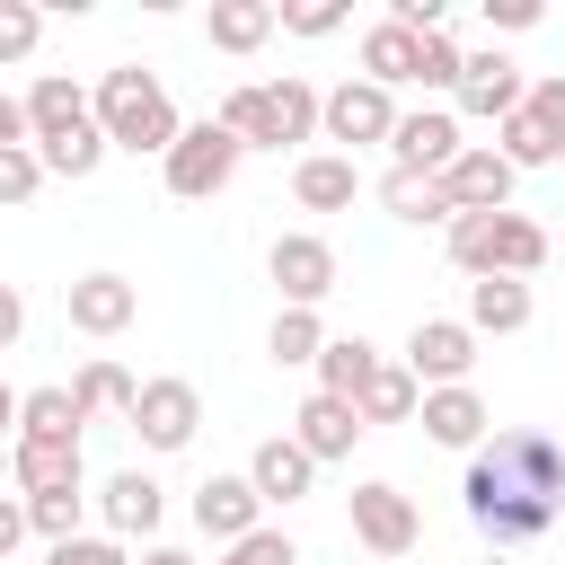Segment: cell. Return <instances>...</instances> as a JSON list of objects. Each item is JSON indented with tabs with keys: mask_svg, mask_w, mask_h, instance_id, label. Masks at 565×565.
Instances as JSON below:
<instances>
[{
	"mask_svg": "<svg viewBox=\"0 0 565 565\" xmlns=\"http://www.w3.org/2000/svg\"><path fill=\"white\" fill-rule=\"evenodd\" d=\"M79 424H88V415H79L71 388H26V397H18V433H26V441H79Z\"/></svg>",
	"mask_w": 565,
	"mask_h": 565,
	"instance_id": "27",
	"label": "cell"
},
{
	"mask_svg": "<svg viewBox=\"0 0 565 565\" xmlns=\"http://www.w3.org/2000/svg\"><path fill=\"white\" fill-rule=\"evenodd\" d=\"M9 477H18V494H62V486H79V441H9Z\"/></svg>",
	"mask_w": 565,
	"mask_h": 565,
	"instance_id": "22",
	"label": "cell"
},
{
	"mask_svg": "<svg viewBox=\"0 0 565 565\" xmlns=\"http://www.w3.org/2000/svg\"><path fill=\"white\" fill-rule=\"evenodd\" d=\"M274 26L282 35H335L344 26V0H291V9H274Z\"/></svg>",
	"mask_w": 565,
	"mask_h": 565,
	"instance_id": "37",
	"label": "cell"
},
{
	"mask_svg": "<svg viewBox=\"0 0 565 565\" xmlns=\"http://www.w3.org/2000/svg\"><path fill=\"white\" fill-rule=\"evenodd\" d=\"M521 115H530V124H547V132H565V71L530 79V88H521Z\"/></svg>",
	"mask_w": 565,
	"mask_h": 565,
	"instance_id": "38",
	"label": "cell"
},
{
	"mask_svg": "<svg viewBox=\"0 0 565 565\" xmlns=\"http://www.w3.org/2000/svg\"><path fill=\"white\" fill-rule=\"evenodd\" d=\"M291 441L327 468V459H353V441H362V415L344 406V397H309L300 415H291Z\"/></svg>",
	"mask_w": 565,
	"mask_h": 565,
	"instance_id": "20",
	"label": "cell"
},
{
	"mask_svg": "<svg viewBox=\"0 0 565 565\" xmlns=\"http://www.w3.org/2000/svg\"><path fill=\"white\" fill-rule=\"evenodd\" d=\"M18 503H26V530L62 547V539H79V512H88V486H62V494H18Z\"/></svg>",
	"mask_w": 565,
	"mask_h": 565,
	"instance_id": "32",
	"label": "cell"
},
{
	"mask_svg": "<svg viewBox=\"0 0 565 565\" xmlns=\"http://www.w3.org/2000/svg\"><path fill=\"white\" fill-rule=\"evenodd\" d=\"M88 115H97V132H106V150H132V159H141V150H150V159H168V141L185 132V124H177V106H168V88H159L150 71H132V62L97 79V97H88Z\"/></svg>",
	"mask_w": 565,
	"mask_h": 565,
	"instance_id": "3",
	"label": "cell"
},
{
	"mask_svg": "<svg viewBox=\"0 0 565 565\" xmlns=\"http://www.w3.org/2000/svg\"><path fill=\"white\" fill-rule=\"evenodd\" d=\"M362 79H371V88H406V79H415V35L380 18V26L362 35Z\"/></svg>",
	"mask_w": 565,
	"mask_h": 565,
	"instance_id": "28",
	"label": "cell"
},
{
	"mask_svg": "<svg viewBox=\"0 0 565 565\" xmlns=\"http://www.w3.org/2000/svg\"><path fill=\"white\" fill-rule=\"evenodd\" d=\"M247 486H256V503H300V494L318 486V459H309L291 433H274V441L247 450Z\"/></svg>",
	"mask_w": 565,
	"mask_h": 565,
	"instance_id": "17",
	"label": "cell"
},
{
	"mask_svg": "<svg viewBox=\"0 0 565 565\" xmlns=\"http://www.w3.org/2000/svg\"><path fill=\"white\" fill-rule=\"evenodd\" d=\"M380 371V344L371 335H327V353H318V397H362V380Z\"/></svg>",
	"mask_w": 565,
	"mask_h": 565,
	"instance_id": "25",
	"label": "cell"
},
{
	"mask_svg": "<svg viewBox=\"0 0 565 565\" xmlns=\"http://www.w3.org/2000/svg\"><path fill=\"white\" fill-rule=\"evenodd\" d=\"M441 194H450V212H512V168L494 150H459L441 168Z\"/></svg>",
	"mask_w": 565,
	"mask_h": 565,
	"instance_id": "18",
	"label": "cell"
},
{
	"mask_svg": "<svg viewBox=\"0 0 565 565\" xmlns=\"http://www.w3.org/2000/svg\"><path fill=\"white\" fill-rule=\"evenodd\" d=\"M97 115H88V88L79 79H62V71H44L35 88H26V141L35 150H53V141H79Z\"/></svg>",
	"mask_w": 565,
	"mask_h": 565,
	"instance_id": "13",
	"label": "cell"
},
{
	"mask_svg": "<svg viewBox=\"0 0 565 565\" xmlns=\"http://www.w3.org/2000/svg\"><path fill=\"white\" fill-rule=\"evenodd\" d=\"M318 132L344 141V159H353L362 141H388V132H397V97L371 88V79H335V88L318 97Z\"/></svg>",
	"mask_w": 565,
	"mask_h": 565,
	"instance_id": "6",
	"label": "cell"
},
{
	"mask_svg": "<svg viewBox=\"0 0 565 565\" xmlns=\"http://www.w3.org/2000/svg\"><path fill=\"white\" fill-rule=\"evenodd\" d=\"M530 309H539V300H530V282L486 274V282H468V318H459V327H468V335H521V327H530Z\"/></svg>",
	"mask_w": 565,
	"mask_h": 565,
	"instance_id": "21",
	"label": "cell"
},
{
	"mask_svg": "<svg viewBox=\"0 0 565 565\" xmlns=\"http://www.w3.org/2000/svg\"><path fill=\"white\" fill-rule=\"evenodd\" d=\"M141 565H194L185 547H141Z\"/></svg>",
	"mask_w": 565,
	"mask_h": 565,
	"instance_id": "45",
	"label": "cell"
},
{
	"mask_svg": "<svg viewBox=\"0 0 565 565\" xmlns=\"http://www.w3.org/2000/svg\"><path fill=\"white\" fill-rule=\"evenodd\" d=\"M415 424H424V441H441V450H477L494 415H486V397H477V388H424Z\"/></svg>",
	"mask_w": 565,
	"mask_h": 565,
	"instance_id": "19",
	"label": "cell"
},
{
	"mask_svg": "<svg viewBox=\"0 0 565 565\" xmlns=\"http://www.w3.org/2000/svg\"><path fill=\"white\" fill-rule=\"evenodd\" d=\"M486 26L521 35V26H539V0H486Z\"/></svg>",
	"mask_w": 565,
	"mask_h": 565,
	"instance_id": "41",
	"label": "cell"
},
{
	"mask_svg": "<svg viewBox=\"0 0 565 565\" xmlns=\"http://www.w3.org/2000/svg\"><path fill=\"white\" fill-rule=\"evenodd\" d=\"M35 185H44V159L35 150H0V212L35 203Z\"/></svg>",
	"mask_w": 565,
	"mask_h": 565,
	"instance_id": "36",
	"label": "cell"
},
{
	"mask_svg": "<svg viewBox=\"0 0 565 565\" xmlns=\"http://www.w3.org/2000/svg\"><path fill=\"white\" fill-rule=\"evenodd\" d=\"M132 388H141V380H132L124 362H106V353H97V362H79V380H71L79 415H132Z\"/></svg>",
	"mask_w": 565,
	"mask_h": 565,
	"instance_id": "29",
	"label": "cell"
},
{
	"mask_svg": "<svg viewBox=\"0 0 565 565\" xmlns=\"http://www.w3.org/2000/svg\"><path fill=\"white\" fill-rule=\"evenodd\" d=\"M9 424H18V388L0 380V433H9Z\"/></svg>",
	"mask_w": 565,
	"mask_h": 565,
	"instance_id": "46",
	"label": "cell"
},
{
	"mask_svg": "<svg viewBox=\"0 0 565 565\" xmlns=\"http://www.w3.org/2000/svg\"><path fill=\"white\" fill-rule=\"evenodd\" d=\"M18 539H26V503H9V494H0V556H9Z\"/></svg>",
	"mask_w": 565,
	"mask_h": 565,
	"instance_id": "44",
	"label": "cell"
},
{
	"mask_svg": "<svg viewBox=\"0 0 565 565\" xmlns=\"http://www.w3.org/2000/svg\"><path fill=\"white\" fill-rule=\"evenodd\" d=\"M388 150H397V168H406V177H441L468 141H459V115H450V106H415V115H397Z\"/></svg>",
	"mask_w": 565,
	"mask_h": 565,
	"instance_id": "11",
	"label": "cell"
},
{
	"mask_svg": "<svg viewBox=\"0 0 565 565\" xmlns=\"http://www.w3.org/2000/svg\"><path fill=\"white\" fill-rule=\"evenodd\" d=\"M203 35H212V53H256L274 35V0H212Z\"/></svg>",
	"mask_w": 565,
	"mask_h": 565,
	"instance_id": "26",
	"label": "cell"
},
{
	"mask_svg": "<svg viewBox=\"0 0 565 565\" xmlns=\"http://www.w3.org/2000/svg\"><path fill=\"white\" fill-rule=\"evenodd\" d=\"M486 150H494L512 177H521V168H556V132H547V124H530V115H503Z\"/></svg>",
	"mask_w": 565,
	"mask_h": 565,
	"instance_id": "30",
	"label": "cell"
},
{
	"mask_svg": "<svg viewBox=\"0 0 565 565\" xmlns=\"http://www.w3.org/2000/svg\"><path fill=\"white\" fill-rule=\"evenodd\" d=\"M459 503L477 521V539L494 547H530L565 521V441L547 433H494L468 450V477H459Z\"/></svg>",
	"mask_w": 565,
	"mask_h": 565,
	"instance_id": "1",
	"label": "cell"
},
{
	"mask_svg": "<svg viewBox=\"0 0 565 565\" xmlns=\"http://www.w3.org/2000/svg\"><path fill=\"white\" fill-rule=\"evenodd\" d=\"M194 530H203V539H221V547H238L247 530H265V503H256L247 468H238V477H203V486H194Z\"/></svg>",
	"mask_w": 565,
	"mask_h": 565,
	"instance_id": "14",
	"label": "cell"
},
{
	"mask_svg": "<svg viewBox=\"0 0 565 565\" xmlns=\"http://www.w3.org/2000/svg\"><path fill=\"white\" fill-rule=\"evenodd\" d=\"M265 353H274V362H318V353H327L318 309H282V318H274V335H265Z\"/></svg>",
	"mask_w": 565,
	"mask_h": 565,
	"instance_id": "33",
	"label": "cell"
},
{
	"mask_svg": "<svg viewBox=\"0 0 565 565\" xmlns=\"http://www.w3.org/2000/svg\"><path fill=\"white\" fill-rule=\"evenodd\" d=\"M238 141L221 132V124H185L177 141H168V159H159V177H168V194H185V203H212L230 177H238Z\"/></svg>",
	"mask_w": 565,
	"mask_h": 565,
	"instance_id": "5",
	"label": "cell"
},
{
	"mask_svg": "<svg viewBox=\"0 0 565 565\" xmlns=\"http://www.w3.org/2000/svg\"><path fill=\"white\" fill-rule=\"evenodd\" d=\"M380 203H388L397 221H441V230H450V194H441V177H406V168H388V177H380Z\"/></svg>",
	"mask_w": 565,
	"mask_h": 565,
	"instance_id": "31",
	"label": "cell"
},
{
	"mask_svg": "<svg viewBox=\"0 0 565 565\" xmlns=\"http://www.w3.org/2000/svg\"><path fill=\"white\" fill-rule=\"evenodd\" d=\"M291 194H300V212H344V203L362 194V177H353L344 150H309V159L291 168Z\"/></svg>",
	"mask_w": 565,
	"mask_h": 565,
	"instance_id": "23",
	"label": "cell"
},
{
	"mask_svg": "<svg viewBox=\"0 0 565 565\" xmlns=\"http://www.w3.org/2000/svg\"><path fill=\"white\" fill-rule=\"evenodd\" d=\"M521 88H530V79H521V62H512V53H468L450 97H459V115L503 124V115H521Z\"/></svg>",
	"mask_w": 565,
	"mask_h": 565,
	"instance_id": "10",
	"label": "cell"
},
{
	"mask_svg": "<svg viewBox=\"0 0 565 565\" xmlns=\"http://www.w3.org/2000/svg\"><path fill=\"white\" fill-rule=\"evenodd\" d=\"M415 406H424V388H415V371H406V362H380V371L362 380V397H353L362 433H371V424H415Z\"/></svg>",
	"mask_w": 565,
	"mask_h": 565,
	"instance_id": "24",
	"label": "cell"
},
{
	"mask_svg": "<svg viewBox=\"0 0 565 565\" xmlns=\"http://www.w3.org/2000/svg\"><path fill=\"white\" fill-rule=\"evenodd\" d=\"M238 150H282V141H318V88L309 79H247L221 97L212 115Z\"/></svg>",
	"mask_w": 565,
	"mask_h": 565,
	"instance_id": "4",
	"label": "cell"
},
{
	"mask_svg": "<svg viewBox=\"0 0 565 565\" xmlns=\"http://www.w3.org/2000/svg\"><path fill=\"white\" fill-rule=\"evenodd\" d=\"M556 159H565V132H556Z\"/></svg>",
	"mask_w": 565,
	"mask_h": 565,
	"instance_id": "47",
	"label": "cell"
},
{
	"mask_svg": "<svg viewBox=\"0 0 565 565\" xmlns=\"http://www.w3.org/2000/svg\"><path fill=\"white\" fill-rule=\"evenodd\" d=\"M44 44V9L35 0H0V62H26Z\"/></svg>",
	"mask_w": 565,
	"mask_h": 565,
	"instance_id": "35",
	"label": "cell"
},
{
	"mask_svg": "<svg viewBox=\"0 0 565 565\" xmlns=\"http://www.w3.org/2000/svg\"><path fill=\"white\" fill-rule=\"evenodd\" d=\"M18 335H26V291H18V282H0V353H9Z\"/></svg>",
	"mask_w": 565,
	"mask_h": 565,
	"instance_id": "43",
	"label": "cell"
},
{
	"mask_svg": "<svg viewBox=\"0 0 565 565\" xmlns=\"http://www.w3.org/2000/svg\"><path fill=\"white\" fill-rule=\"evenodd\" d=\"M0 150H35L26 141V97H9V88H0Z\"/></svg>",
	"mask_w": 565,
	"mask_h": 565,
	"instance_id": "42",
	"label": "cell"
},
{
	"mask_svg": "<svg viewBox=\"0 0 565 565\" xmlns=\"http://www.w3.org/2000/svg\"><path fill=\"white\" fill-rule=\"evenodd\" d=\"M406 371H415V388H468V371H477V335H468L459 318H415V335H406Z\"/></svg>",
	"mask_w": 565,
	"mask_h": 565,
	"instance_id": "9",
	"label": "cell"
},
{
	"mask_svg": "<svg viewBox=\"0 0 565 565\" xmlns=\"http://www.w3.org/2000/svg\"><path fill=\"white\" fill-rule=\"evenodd\" d=\"M459 35L450 26H433V35H415V88H459Z\"/></svg>",
	"mask_w": 565,
	"mask_h": 565,
	"instance_id": "34",
	"label": "cell"
},
{
	"mask_svg": "<svg viewBox=\"0 0 565 565\" xmlns=\"http://www.w3.org/2000/svg\"><path fill=\"white\" fill-rule=\"evenodd\" d=\"M44 565H132V556H124V539H62Z\"/></svg>",
	"mask_w": 565,
	"mask_h": 565,
	"instance_id": "40",
	"label": "cell"
},
{
	"mask_svg": "<svg viewBox=\"0 0 565 565\" xmlns=\"http://www.w3.org/2000/svg\"><path fill=\"white\" fill-rule=\"evenodd\" d=\"M441 247H450V265L459 274H503V282H530L539 265H547V230L530 221V212H450V230H441Z\"/></svg>",
	"mask_w": 565,
	"mask_h": 565,
	"instance_id": "2",
	"label": "cell"
},
{
	"mask_svg": "<svg viewBox=\"0 0 565 565\" xmlns=\"http://www.w3.org/2000/svg\"><path fill=\"white\" fill-rule=\"evenodd\" d=\"M221 565H300V547H291L282 530H247V539H238Z\"/></svg>",
	"mask_w": 565,
	"mask_h": 565,
	"instance_id": "39",
	"label": "cell"
},
{
	"mask_svg": "<svg viewBox=\"0 0 565 565\" xmlns=\"http://www.w3.org/2000/svg\"><path fill=\"white\" fill-rule=\"evenodd\" d=\"M265 274H274L282 309H318V300L335 291V247H327L318 230H282V238L265 247Z\"/></svg>",
	"mask_w": 565,
	"mask_h": 565,
	"instance_id": "7",
	"label": "cell"
},
{
	"mask_svg": "<svg viewBox=\"0 0 565 565\" xmlns=\"http://www.w3.org/2000/svg\"><path fill=\"white\" fill-rule=\"evenodd\" d=\"M0 468H9V441H0Z\"/></svg>",
	"mask_w": 565,
	"mask_h": 565,
	"instance_id": "48",
	"label": "cell"
},
{
	"mask_svg": "<svg viewBox=\"0 0 565 565\" xmlns=\"http://www.w3.org/2000/svg\"><path fill=\"white\" fill-rule=\"evenodd\" d=\"M159 512H168V494H159L150 468H124V477L97 486V521H106V539H150Z\"/></svg>",
	"mask_w": 565,
	"mask_h": 565,
	"instance_id": "15",
	"label": "cell"
},
{
	"mask_svg": "<svg viewBox=\"0 0 565 565\" xmlns=\"http://www.w3.org/2000/svg\"><path fill=\"white\" fill-rule=\"evenodd\" d=\"M353 539L371 547V556H406L415 539H424V521H415V503L397 494V486H353Z\"/></svg>",
	"mask_w": 565,
	"mask_h": 565,
	"instance_id": "12",
	"label": "cell"
},
{
	"mask_svg": "<svg viewBox=\"0 0 565 565\" xmlns=\"http://www.w3.org/2000/svg\"><path fill=\"white\" fill-rule=\"evenodd\" d=\"M62 300H71V327H79V335H124V327L141 318V291H132L124 274H79Z\"/></svg>",
	"mask_w": 565,
	"mask_h": 565,
	"instance_id": "16",
	"label": "cell"
},
{
	"mask_svg": "<svg viewBox=\"0 0 565 565\" xmlns=\"http://www.w3.org/2000/svg\"><path fill=\"white\" fill-rule=\"evenodd\" d=\"M124 424L141 433V450H185L203 433V397H194V380H141Z\"/></svg>",
	"mask_w": 565,
	"mask_h": 565,
	"instance_id": "8",
	"label": "cell"
}]
</instances>
